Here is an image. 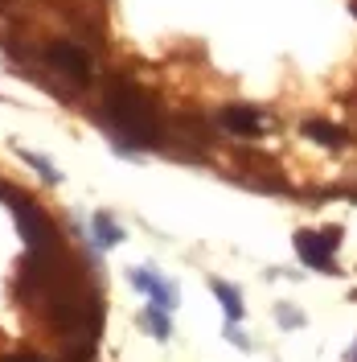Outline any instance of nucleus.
<instances>
[{
	"instance_id": "f257e3e1",
	"label": "nucleus",
	"mask_w": 357,
	"mask_h": 362,
	"mask_svg": "<svg viewBox=\"0 0 357 362\" xmlns=\"http://www.w3.org/2000/svg\"><path fill=\"white\" fill-rule=\"evenodd\" d=\"M103 119L111 124L115 136H128L140 148L160 144V112L148 90H140L128 78H107L103 87Z\"/></svg>"
},
{
	"instance_id": "f03ea898",
	"label": "nucleus",
	"mask_w": 357,
	"mask_h": 362,
	"mask_svg": "<svg viewBox=\"0 0 357 362\" xmlns=\"http://www.w3.org/2000/svg\"><path fill=\"white\" fill-rule=\"evenodd\" d=\"M13 198V214H17V226H21V239L29 251H54L62 247L58 243V226H54V218L45 214L37 202H29V198H21V194H8Z\"/></svg>"
},
{
	"instance_id": "7ed1b4c3",
	"label": "nucleus",
	"mask_w": 357,
	"mask_h": 362,
	"mask_svg": "<svg viewBox=\"0 0 357 362\" xmlns=\"http://www.w3.org/2000/svg\"><path fill=\"white\" fill-rule=\"evenodd\" d=\"M45 62L58 70L62 78H70L74 87H87L90 83V54L83 49V45H74V42L45 45Z\"/></svg>"
},
{
	"instance_id": "20e7f679",
	"label": "nucleus",
	"mask_w": 357,
	"mask_h": 362,
	"mask_svg": "<svg viewBox=\"0 0 357 362\" xmlns=\"http://www.w3.org/2000/svg\"><path fill=\"white\" fill-rule=\"evenodd\" d=\"M337 243H341V230H300L296 235V251H300V259L308 264V268L316 272H333L329 264H333V251Z\"/></svg>"
},
{
	"instance_id": "39448f33",
	"label": "nucleus",
	"mask_w": 357,
	"mask_h": 362,
	"mask_svg": "<svg viewBox=\"0 0 357 362\" xmlns=\"http://www.w3.org/2000/svg\"><path fill=\"white\" fill-rule=\"evenodd\" d=\"M218 124H222L230 136H259L267 128V115L259 112V107H246V103H234V107H226L218 115Z\"/></svg>"
},
{
	"instance_id": "423d86ee",
	"label": "nucleus",
	"mask_w": 357,
	"mask_h": 362,
	"mask_svg": "<svg viewBox=\"0 0 357 362\" xmlns=\"http://www.w3.org/2000/svg\"><path fill=\"white\" fill-rule=\"evenodd\" d=\"M304 136L316 140L320 148H341V144H345V132H341L337 124H329V119H308V124H304Z\"/></svg>"
},
{
	"instance_id": "0eeeda50",
	"label": "nucleus",
	"mask_w": 357,
	"mask_h": 362,
	"mask_svg": "<svg viewBox=\"0 0 357 362\" xmlns=\"http://www.w3.org/2000/svg\"><path fill=\"white\" fill-rule=\"evenodd\" d=\"M214 296L222 300L226 321H238V317H243V293H238L234 284H226V280H214Z\"/></svg>"
},
{
	"instance_id": "6e6552de",
	"label": "nucleus",
	"mask_w": 357,
	"mask_h": 362,
	"mask_svg": "<svg viewBox=\"0 0 357 362\" xmlns=\"http://www.w3.org/2000/svg\"><path fill=\"white\" fill-rule=\"evenodd\" d=\"M90 226H95V243H99V247H119V243H123V230L115 226L111 214H95Z\"/></svg>"
},
{
	"instance_id": "1a4fd4ad",
	"label": "nucleus",
	"mask_w": 357,
	"mask_h": 362,
	"mask_svg": "<svg viewBox=\"0 0 357 362\" xmlns=\"http://www.w3.org/2000/svg\"><path fill=\"white\" fill-rule=\"evenodd\" d=\"M148 293H152V305H157V309H164V313H173V309H177V284H173V280H152V288H148Z\"/></svg>"
},
{
	"instance_id": "9d476101",
	"label": "nucleus",
	"mask_w": 357,
	"mask_h": 362,
	"mask_svg": "<svg viewBox=\"0 0 357 362\" xmlns=\"http://www.w3.org/2000/svg\"><path fill=\"white\" fill-rule=\"evenodd\" d=\"M144 321H148V329H152V338H169V334H173V321H169V313H164V309H157V305H152V309H148V313H144Z\"/></svg>"
},
{
	"instance_id": "9b49d317",
	"label": "nucleus",
	"mask_w": 357,
	"mask_h": 362,
	"mask_svg": "<svg viewBox=\"0 0 357 362\" xmlns=\"http://www.w3.org/2000/svg\"><path fill=\"white\" fill-rule=\"evenodd\" d=\"M21 157L29 160V165H33V169H37L45 181H49V185H58V181H62V173H58V169H54V165H49L45 157H37V153H21Z\"/></svg>"
},
{
	"instance_id": "f8f14e48",
	"label": "nucleus",
	"mask_w": 357,
	"mask_h": 362,
	"mask_svg": "<svg viewBox=\"0 0 357 362\" xmlns=\"http://www.w3.org/2000/svg\"><path fill=\"white\" fill-rule=\"evenodd\" d=\"M152 280H157V276H152V272H144V268H135V272H132V284H135V288H144V293L152 288Z\"/></svg>"
},
{
	"instance_id": "ddd939ff",
	"label": "nucleus",
	"mask_w": 357,
	"mask_h": 362,
	"mask_svg": "<svg viewBox=\"0 0 357 362\" xmlns=\"http://www.w3.org/2000/svg\"><path fill=\"white\" fill-rule=\"evenodd\" d=\"M226 338L234 341V346H238V350H246V346H250V341L243 338V329H238V325H234V321H226Z\"/></svg>"
},
{
	"instance_id": "4468645a",
	"label": "nucleus",
	"mask_w": 357,
	"mask_h": 362,
	"mask_svg": "<svg viewBox=\"0 0 357 362\" xmlns=\"http://www.w3.org/2000/svg\"><path fill=\"white\" fill-rule=\"evenodd\" d=\"M279 321H284V325H304V317L291 313V309H279Z\"/></svg>"
},
{
	"instance_id": "2eb2a0df",
	"label": "nucleus",
	"mask_w": 357,
	"mask_h": 362,
	"mask_svg": "<svg viewBox=\"0 0 357 362\" xmlns=\"http://www.w3.org/2000/svg\"><path fill=\"white\" fill-rule=\"evenodd\" d=\"M0 362H45V358H37V354H8V358H0Z\"/></svg>"
},
{
	"instance_id": "dca6fc26",
	"label": "nucleus",
	"mask_w": 357,
	"mask_h": 362,
	"mask_svg": "<svg viewBox=\"0 0 357 362\" xmlns=\"http://www.w3.org/2000/svg\"><path fill=\"white\" fill-rule=\"evenodd\" d=\"M353 17H357V4H353Z\"/></svg>"
},
{
	"instance_id": "f3484780",
	"label": "nucleus",
	"mask_w": 357,
	"mask_h": 362,
	"mask_svg": "<svg viewBox=\"0 0 357 362\" xmlns=\"http://www.w3.org/2000/svg\"><path fill=\"white\" fill-rule=\"evenodd\" d=\"M0 194H4V185H0Z\"/></svg>"
}]
</instances>
